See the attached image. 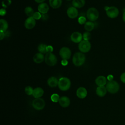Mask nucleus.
Masks as SVG:
<instances>
[{
  "label": "nucleus",
  "mask_w": 125,
  "mask_h": 125,
  "mask_svg": "<svg viewBox=\"0 0 125 125\" xmlns=\"http://www.w3.org/2000/svg\"><path fill=\"white\" fill-rule=\"evenodd\" d=\"M85 56L82 52H77L73 56L72 62L77 66L82 65L85 62Z\"/></svg>",
  "instance_id": "obj_1"
},
{
  "label": "nucleus",
  "mask_w": 125,
  "mask_h": 125,
  "mask_svg": "<svg viewBox=\"0 0 125 125\" xmlns=\"http://www.w3.org/2000/svg\"><path fill=\"white\" fill-rule=\"evenodd\" d=\"M58 87L61 90L66 91L71 86L70 80L66 77H62L59 80Z\"/></svg>",
  "instance_id": "obj_2"
},
{
  "label": "nucleus",
  "mask_w": 125,
  "mask_h": 125,
  "mask_svg": "<svg viewBox=\"0 0 125 125\" xmlns=\"http://www.w3.org/2000/svg\"><path fill=\"white\" fill-rule=\"evenodd\" d=\"M99 13L98 10L94 7H90L86 12V17L91 21H96L99 18Z\"/></svg>",
  "instance_id": "obj_3"
},
{
  "label": "nucleus",
  "mask_w": 125,
  "mask_h": 125,
  "mask_svg": "<svg viewBox=\"0 0 125 125\" xmlns=\"http://www.w3.org/2000/svg\"><path fill=\"white\" fill-rule=\"evenodd\" d=\"M119 83L116 81L113 80L109 81L106 85L107 91L112 94L117 93L119 91Z\"/></svg>",
  "instance_id": "obj_4"
},
{
  "label": "nucleus",
  "mask_w": 125,
  "mask_h": 125,
  "mask_svg": "<svg viewBox=\"0 0 125 125\" xmlns=\"http://www.w3.org/2000/svg\"><path fill=\"white\" fill-rule=\"evenodd\" d=\"M45 63L49 66H54L57 62V58L56 56L52 52L46 53L44 57Z\"/></svg>",
  "instance_id": "obj_5"
},
{
  "label": "nucleus",
  "mask_w": 125,
  "mask_h": 125,
  "mask_svg": "<svg viewBox=\"0 0 125 125\" xmlns=\"http://www.w3.org/2000/svg\"><path fill=\"white\" fill-rule=\"evenodd\" d=\"M104 8L106 11V14L107 16L110 18H115L119 15V10L117 7L115 6H106Z\"/></svg>",
  "instance_id": "obj_6"
},
{
  "label": "nucleus",
  "mask_w": 125,
  "mask_h": 125,
  "mask_svg": "<svg viewBox=\"0 0 125 125\" xmlns=\"http://www.w3.org/2000/svg\"><path fill=\"white\" fill-rule=\"evenodd\" d=\"M91 45L88 41L82 40L78 45V48L81 52L87 53L89 52L91 49Z\"/></svg>",
  "instance_id": "obj_7"
},
{
  "label": "nucleus",
  "mask_w": 125,
  "mask_h": 125,
  "mask_svg": "<svg viewBox=\"0 0 125 125\" xmlns=\"http://www.w3.org/2000/svg\"><path fill=\"white\" fill-rule=\"evenodd\" d=\"M59 54L62 60H68L71 55V51L67 47H62L59 51Z\"/></svg>",
  "instance_id": "obj_8"
},
{
  "label": "nucleus",
  "mask_w": 125,
  "mask_h": 125,
  "mask_svg": "<svg viewBox=\"0 0 125 125\" xmlns=\"http://www.w3.org/2000/svg\"><path fill=\"white\" fill-rule=\"evenodd\" d=\"M32 106L36 110H42L45 106V102L42 98H36L32 102Z\"/></svg>",
  "instance_id": "obj_9"
},
{
  "label": "nucleus",
  "mask_w": 125,
  "mask_h": 125,
  "mask_svg": "<svg viewBox=\"0 0 125 125\" xmlns=\"http://www.w3.org/2000/svg\"><path fill=\"white\" fill-rule=\"evenodd\" d=\"M36 20L33 17L27 18L24 22V26L27 29H32L36 25Z\"/></svg>",
  "instance_id": "obj_10"
},
{
  "label": "nucleus",
  "mask_w": 125,
  "mask_h": 125,
  "mask_svg": "<svg viewBox=\"0 0 125 125\" xmlns=\"http://www.w3.org/2000/svg\"><path fill=\"white\" fill-rule=\"evenodd\" d=\"M82 34L79 32H74L70 36V39L72 42L75 43H80L83 39Z\"/></svg>",
  "instance_id": "obj_11"
},
{
  "label": "nucleus",
  "mask_w": 125,
  "mask_h": 125,
  "mask_svg": "<svg viewBox=\"0 0 125 125\" xmlns=\"http://www.w3.org/2000/svg\"><path fill=\"white\" fill-rule=\"evenodd\" d=\"M67 15L70 19H75L78 15V11L76 8L71 6L69 7L67 10Z\"/></svg>",
  "instance_id": "obj_12"
},
{
  "label": "nucleus",
  "mask_w": 125,
  "mask_h": 125,
  "mask_svg": "<svg viewBox=\"0 0 125 125\" xmlns=\"http://www.w3.org/2000/svg\"><path fill=\"white\" fill-rule=\"evenodd\" d=\"M59 103L61 106L63 107H66L69 105L70 104V101L69 98L67 97L62 96L60 98Z\"/></svg>",
  "instance_id": "obj_13"
},
{
  "label": "nucleus",
  "mask_w": 125,
  "mask_h": 125,
  "mask_svg": "<svg viewBox=\"0 0 125 125\" xmlns=\"http://www.w3.org/2000/svg\"><path fill=\"white\" fill-rule=\"evenodd\" d=\"M49 7L47 3L42 2L40 3L38 6V10L40 13L42 14H46L49 11Z\"/></svg>",
  "instance_id": "obj_14"
},
{
  "label": "nucleus",
  "mask_w": 125,
  "mask_h": 125,
  "mask_svg": "<svg viewBox=\"0 0 125 125\" xmlns=\"http://www.w3.org/2000/svg\"><path fill=\"white\" fill-rule=\"evenodd\" d=\"M87 92L86 89L83 87H79L76 91L77 97L80 99H84L87 96Z\"/></svg>",
  "instance_id": "obj_15"
},
{
  "label": "nucleus",
  "mask_w": 125,
  "mask_h": 125,
  "mask_svg": "<svg viewBox=\"0 0 125 125\" xmlns=\"http://www.w3.org/2000/svg\"><path fill=\"white\" fill-rule=\"evenodd\" d=\"M44 57L43 54L41 53H37L33 56V61L36 63H40L44 60Z\"/></svg>",
  "instance_id": "obj_16"
},
{
  "label": "nucleus",
  "mask_w": 125,
  "mask_h": 125,
  "mask_svg": "<svg viewBox=\"0 0 125 125\" xmlns=\"http://www.w3.org/2000/svg\"><path fill=\"white\" fill-rule=\"evenodd\" d=\"M96 84L99 86H104L106 83V79L104 76H99L95 80Z\"/></svg>",
  "instance_id": "obj_17"
},
{
  "label": "nucleus",
  "mask_w": 125,
  "mask_h": 125,
  "mask_svg": "<svg viewBox=\"0 0 125 125\" xmlns=\"http://www.w3.org/2000/svg\"><path fill=\"white\" fill-rule=\"evenodd\" d=\"M44 91L41 87H37L33 90L32 95L35 98H41L43 94Z\"/></svg>",
  "instance_id": "obj_18"
},
{
  "label": "nucleus",
  "mask_w": 125,
  "mask_h": 125,
  "mask_svg": "<svg viewBox=\"0 0 125 125\" xmlns=\"http://www.w3.org/2000/svg\"><path fill=\"white\" fill-rule=\"evenodd\" d=\"M107 89L104 86H100L97 87L96 88V92L98 96L99 97H104L106 93Z\"/></svg>",
  "instance_id": "obj_19"
},
{
  "label": "nucleus",
  "mask_w": 125,
  "mask_h": 125,
  "mask_svg": "<svg viewBox=\"0 0 125 125\" xmlns=\"http://www.w3.org/2000/svg\"><path fill=\"white\" fill-rule=\"evenodd\" d=\"M50 6L53 9L59 8L62 4V0H49Z\"/></svg>",
  "instance_id": "obj_20"
},
{
  "label": "nucleus",
  "mask_w": 125,
  "mask_h": 125,
  "mask_svg": "<svg viewBox=\"0 0 125 125\" xmlns=\"http://www.w3.org/2000/svg\"><path fill=\"white\" fill-rule=\"evenodd\" d=\"M59 81L55 77H51L47 80V84L51 87H54L58 85Z\"/></svg>",
  "instance_id": "obj_21"
},
{
  "label": "nucleus",
  "mask_w": 125,
  "mask_h": 125,
  "mask_svg": "<svg viewBox=\"0 0 125 125\" xmlns=\"http://www.w3.org/2000/svg\"><path fill=\"white\" fill-rule=\"evenodd\" d=\"M85 3V0H73L72 6L76 8H81L84 6Z\"/></svg>",
  "instance_id": "obj_22"
},
{
  "label": "nucleus",
  "mask_w": 125,
  "mask_h": 125,
  "mask_svg": "<svg viewBox=\"0 0 125 125\" xmlns=\"http://www.w3.org/2000/svg\"><path fill=\"white\" fill-rule=\"evenodd\" d=\"M8 27V23L7 21L3 19L0 20V31H3L4 32L7 31Z\"/></svg>",
  "instance_id": "obj_23"
},
{
  "label": "nucleus",
  "mask_w": 125,
  "mask_h": 125,
  "mask_svg": "<svg viewBox=\"0 0 125 125\" xmlns=\"http://www.w3.org/2000/svg\"><path fill=\"white\" fill-rule=\"evenodd\" d=\"M94 27H95L94 23L92 21H86L84 25V29L87 32L91 31L92 30H93V29L94 28Z\"/></svg>",
  "instance_id": "obj_24"
},
{
  "label": "nucleus",
  "mask_w": 125,
  "mask_h": 125,
  "mask_svg": "<svg viewBox=\"0 0 125 125\" xmlns=\"http://www.w3.org/2000/svg\"><path fill=\"white\" fill-rule=\"evenodd\" d=\"M47 45H46L45 44L43 43H41L39 44L38 46V50L40 53H41L43 54H46L47 53L46 51V47Z\"/></svg>",
  "instance_id": "obj_25"
},
{
  "label": "nucleus",
  "mask_w": 125,
  "mask_h": 125,
  "mask_svg": "<svg viewBox=\"0 0 125 125\" xmlns=\"http://www.w3.org/2000/svg\"><path fill=\"white\" fill-rule=\"evenodd\" d=\"M24 12L26 16H27L28 17H33V15L34 13V10L33 8L30 6H27L24 9Z\"/></svg>",
  "instance_id": "obj_26"
},
{
  "label": "nucleus",
  "mask_w": 125,
  "mask_h": 125,
  "mask_svg": "<svg viewBox=\"0 0 125 125\" xmlns=\"http://www.w3.org/2000/svg\"><path fill=\"white\" fill-rule=\"evenodd\" d=\"M60 96L58 94L56 93H54L51 96V100L53 102L57 103L59 102L60 99Z\"/></svg>",
  "instance_id": "obj_27"
},
{
  "label": "nucleus",
  "mask_w": 125,
  "mask_h": 125,
  "mask_svg": "<svg viewBox=\"0 0 125 125\" xmlns=\"http://www.w3.org/2000/svg\"><path fill=\"white\" fill-rule=\"evenodd\" d=\"M25 92L28 95H32L34 89L30 86H27L25 88Z\"/></svg>",
  "instance_id": "obj_28"
},
{
  "label": "nucleus",
  "mask_w": 125,
  "mask_h": 125,
  "mask_svg": "<svg viewBox=\"0 0 125 125\" xmlns=\"http://www.w3.org/2000/svg\"><path fill=\"white\" fill-rule=\"evenodd\" d=\"M11 3V0H4L2 1L1 4L4 8H6L9 6Z\"/></svg>",
  "instance_id": "obj_29"
},
{
  "label": "nucleus",
  "mask_w": 125,
  "mask_h": 125,
  "mask_svg": "<svg viewBox=\"0 0 125 125\" xmlns=\"http://www.w3.org/2000/svg\"><path fill=\"white\" fill-rule=\"evenodd\" d=\"M91 34L89 32H85L83 35V40L88 41L90 39Z\"/></svg>",
  "instance_id": "obj_30"
},
{
  "label": "nucleus",
  "mask_w": 125,
  "mask_h": 125,
  "mask_svg": "<svg viewBox=\"0 0 125 125\" xmlns=\"http://www.w3.org/2000/svg\"><path fill=\"white\" fill-rule=\"evenodd\" d=\"M78 22L80 24H85L86 22V18L83 16H81L78 18Z\"/></svg>",
  "instance_id": "obj_31"
},
{
  "label": "nucleus",
  "mask_w": 125,
  "mask_h": 125,
  "mask_svg": "<svg viewBox=\"0 0 125 125\" xmlns=\"http://www.w3.org/2000/svg\"><path fill=\"white\" fill-rule=\"evenodd\" d=\"M33 17L35 20H38L42 18V14L39 12H34V13L33 15Z\"/></svg>",
  "instance_id": "obj_32"
},
{
  "label": "nucleus",
  "mask_w": 125,
  "mask_h": 125,
  "mask_svg": "<svg viewBox=\"0 0 125 125\" xmlns=\"http://www.w3.org/2000/svg\"><path fill=\"white\" fill-rule=\"evenodd\" d=\"M46 51H47V53L52 52L53 51V47L51 45H47V46L46 47Z\"/></svg>",
  "instance_id": "obj_33"
},
{
  "label": "nucleus",
  "mask_w": 125,
  "mask_h": 125,
  "mask_svg": "<svg viewBox=\"0 0 125 125\" xmlns=\"http://www.w3.org/2000/svg\"><path fill=\"white\" fill-rule=\"evenodd\" d=\"M6 14V11L4 8H1L0 10V15L1 16L5 15Z\"/></svg>",
  "instance_id": "obj_34"
},
{
  "label": "nucleus",
  "mask_w": 125,
  "mask_h": 125,
  "mask_svg": "<svg viewBox=\"0 0 125 125\" xmlns=\"http://www.w3.org/2000/svg\"><path fill=\"white\" fill-rule=\"evenodd\" d=\"M120 79H121V81L123 83H125V72L122 74V75H121V77H120Z\"/></svg>",
  "instance_id": "obj_35"
},
{
  "label": "nucleus",
  "mask_w": 125,
  "mask_h": 125,
  "mask_svg": "<svg viewBox=\"0 0 125 125\" xmlns=\"http://www.w3.org/2000/svg\"><path fill=\"white\" fill-rule=\"evenodd\" d=\"M5 37V33L4 32L0 31V40H2Z\"/></svg>",
  "instance_id": "obj_36"
},
{
  "label": "nucleus",
  "mask_w": 125,
  "mask_h": 125,
  "mask_svg": "<svg viewBox=\"0 0 125 125\" xmlns=\"http://www.w3.org/2000/svg\"><path fill=\"white\" fill-rule=\"evenodd\" d=\"M61 64L63 66H66L68 64V61L67 60H62L61 61Z\"/></svg>",
  "instance_id": "obj_37"
},
{
  "label": "nucleus",
  "mask_w": 125,
  "mask_h": 125,
  "mask_svg": "<svg viewBox=\"0 0 125 125\" xmlns=\"http://www.w3.org/2000/svg\"><path fill=\"white\" fill-rule=\"evenodd\" d=\"M113 77L112 75H109L108 76H107V79L109 81H112L113 80Z\"/></svg>",
  "instance_id": "obj_38"
},
{
  "label": "nucleus",
  "mask_w": 125,
  "mask_h": 125,
  "mask_svg": "<svg viewBox=\"0 0 125 125\" xmlns=\"http://www.w3.org/2000/svg\"><path fill=\"white\" fill-rule=\"evenodd\" d=\"M36 2L39 3H41L43 2V1H44L45 0H34Z\"/></svg>",
  "instance_id": "obj_39"
},
{
  "label": "nucleus",
  "mask_w": 125,
  "mask_h": 125,
  "mask_svg": "<svg viewBox=\"0 0 125 125\" xmlns=\"http://www.w3.org/2000/svg\"><path fill=\"white\" fill-rule=\"evenodd\" d=\"M123 20L125 22V11L124 12L123 14Z\"/></svg>",
  "instance_id": "obj_40"
},
{
  "label": "nucleus",
  "mask_w": 125,
  "mask_h": 125,
  "mask_svg": "<svg viewBox=\"0 0 125 125\" xmlns=\"http://www.w3.org/2000/svg\"></svg>",
  "instance_id": "obj_41"
}]
</instances>
